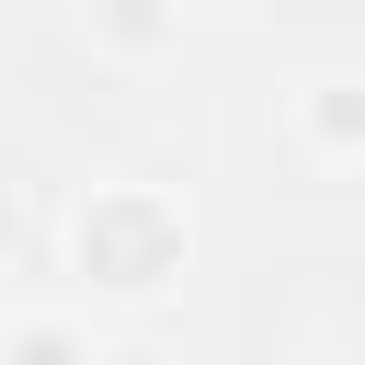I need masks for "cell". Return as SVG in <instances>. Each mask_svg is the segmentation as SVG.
<instances>
[{
    "label": "cell",
    "mask_w": 365,
    "mask_h": 365,
    "mask_svg": "<svg viewBox=\"0 0 365 365\" xmlns=\"http://www.w3.org/2000/svg\"><path fill=\"white\" fill-rule=\"evenodd\" d=\"M160 23H171L160 0H103V34L114 46H160Z\"/></svg>",
    "instance_id": "cell-1"
},
{
    "label": "cell",
    "mask_w": 365,
    "mask_h": 365,
    "mask_svg": "<svg viewBox=\"0 0 365 365\" xmlns=\"http://www.w3.org/2000/svg\"><path fill=\"white\" fill-rule=\"evenodd\" d=\"M11 365H91V354H80V342H68V331H57V319H34V331H23V342H11Z\"/></svg>",
    "instance_id": "cell-2"
}]
</instances>
